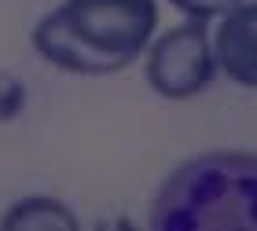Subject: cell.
<instances>
[{
	"label": "cell",
	"mask_w": 257,
	"mask_h": 231,
	"mask_svg": "<svg viewBox=\"0 0 257 231\" xmlns=\"http://www.w3.org/2000/svg\"><path fill=\"white\" fill-rule=\"evenodd\" d=\"M147 85L162 99H191L217 77L213 33L206 19H188L147 44Z\"/></svg>",
	"instance_id": "3"
},
{
	"label": "cell",
	"mask_w": 257,
	"mask_h": 231,
	"mask_svg": "<svg viewBox=\"0 0 257 231\" xmlns=\"http://www.w3.org/2000/svg\"><path fill=\"white\" fill-rule=\"evenodd\" d=\"M155 26V0H63L33 26V48L66 74L110 77L147 52Z\"/></svg>",
	"instance_id": "1"
},
{
	"label": "cell",
	"mask_w": 257,
	"mask_h": 231,
	"mask_svg": "<svg viewBox=\"0 0 257 231\" xmlns=\"http://www.w3.org/2000/svg\"><path fill=\"white\" fill-rule=\"evenodd\" d=\"M26 99H30L26 85H22L11 70H0V125L15 121L19 114L26 110Z\"/></svg>",
	"instance_id": "6"
},
{
	"label": "cell",
	"mask_w": 257,
	"mask_h": 231,
	"mask_svg": "<svg viewBox=\"0 0 257 231\" xmlns=\"http://www.w3.org/2000/svg\"><path fill=\"white\" fill-rule=\"evenodd\" d=\"M217 70L242 88H257V0H239L231 11L220 15L213 33Z\"/></svg>",
	"instance_id": "4"
},
{
	"label": "cell",
	"mask_w": 257,
	"mask_h": 231,
	"mask_svg": "<svg viewBox=\"0 0 257 231\" xmlns=\"http://www.w3.org/2000/svg\"><path fill=\"white\" fill-rule=\"evenodd\" d=\"M155 231H257V154L209 151L177 165L151 202Z\"/></svg>",
	"instance_id": "2"
},
{
	"label": "cell",
	"mask_w": 257,
	"mask_h": 231,
	"mask_svg": "<svg viewBox=\"0 0 257 231\" xmlns=\"http://www.w3.org/2000/svg\"><path fill=\"white\" fill-rule=\"evenodd\" d=\"M4 231H26V227H48V231H77V216L70 205H63L59 198L48 194H30L19 198L11 209L0 216Z\"/></svg>",
	"instance_id": "5"
},
{
	"label": "cell",
	"mask_w": 257,
	"mask_h": 231,
	"mask_svg": "<svg viewBox=\"0 0 257 231\" xmlns=\"http://www.w3.org/2000/svg\"><path fill=\"white\" fill-rule=\"evenodd\" d=\"M169 4L177 11H184L188 19H206L209 22V19H220L224 11H231L239 0H169Z\"/></svg>",
	"instance_id": "7"
}]
</instances>
